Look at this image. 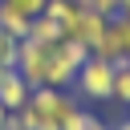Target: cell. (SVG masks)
Returning a JSON list of instances; mask_svg holds the SVG:
<instances>
[{
	"instance_id": "cell-1",
	"label": "cell",
	"mask_w": 130,
	"mask_h": 130,
	"mask_svg": "<svg viewBox=\"0 0 130 130\" xmlns=\"http://www.w3.org/2000/svg\"><path fill=\"white\" fill-rule=\"evenodd\" d=\"M81 110V102L69 93V89H53V85H37L24 102V110H16L20 126L24 130H61L65 118Z\"/></svg>"
},
{
	"instance_id": "cell-2",
	"label": "cell",
	"mask_w": 130,
	"mask_h": 130,
	"mask_svg": "<svg viewBox=\"0 0 130 130\" xmlns=\"http://www.w3.org/2000/svg\"><path fill=\"white\" fill-rule=\"evenodd\" d=\"M85 57H89V49H85L81 41H73V37L53 41V45H49V65H45V85L69 89L73 77H77V69L85 65Z\"/></svg>"
},
{
	"instance_id": "cell-3",
	"label": "cell",
	"mask_w": 130,
	"mask_h": 130,
	"mask_svg": "<svg viewBox=\"0 0 130 130\" xmlns=\"http://www.w3.org/2000/svg\"><path fill=\"white\" fill-rule=\"evenodd\" d=\"M73 93L85 98V102H110V93H114V61L89 53L85 65L73 77Z\"/></svg>"
},
{
	"instance_id": "cell-4",
	"label": "cell",
	"mask_w": 130,
	"mask_h": 130,
	"mask_svg": "<svg viewBox=\"0 0 130 130\" xmlns=\"http://www.w3.org/2000/svg\"><path fill=\"white\" fill-rule=\"evenodd\" d=\"M126 49H130V16H110L106 20V32H102V41L93 45V53L98 57H106V61H126Z\"/></svg>"
},
{
	"instance_id": "cell-5",
	"label": "cell",
	"mask_w": 130,
	"mask_h": 130,
	"mask_svg": "<svg viewBox=\"0 0 130 130\" xmlns=\"http://www.w3.org/2000/svg\"><path fill=\"white\" fill-rule=\"evenodd\" d=\"M45 65H49V45L24 37V41H20V53H16V69H20V77H24L32 89L45 85Z\"/></svg>"
},
{
	"instance_id": "cell-6",
	"label": "cell",
	"mask_w": 130,
	"mask_h": 130,
	"mask_svg": "<svg viewBox=\"0 0 130 130\" xmlns=\"http://www.w3.org/2000/svg\"><path fill=\"white\" fill-rule=\"evenodd\" d=\"M28 93H32V85L20 77V69H16V65H12V69H0V106H4L8 114L24 110Z\"/></svg>"
},
{
	"instance_id": "cell-7",
	"label": "cell",
	"mask_w": 130,
	"mask_h": 130,
	"mask_svg": "<svg viewBox=\"0 0 130 130\" xmlns=\"http://www.w3.org/2000/svg\"><path fill=\"white\" fill-rule=\"evenodd\" d=\"M102 32H106V16H98L93 8H81V12H77V20L69 24V32H65V37L81 41V45H85V49L93 53V45L102 41Z\"/></svg>"
},
{
	"instance_id": "cell-8",
	"label": "cell",
	"mask_w": 130,
	"mask_h": 130,
	"mask_svg": "<svg viewBox=\"0 0 130 130\" xmlns=\"http://www.w3.org/2000/svg\"><path fill=\"white\" fill-rule=\"evenodd\" d=\"M28 24H32V16H24L20 8H12L8 0H0V28L4 32H12L16 41H24L28 37Z\"/></svg>"
},
{
	"instance_id": "cell-9",
	"label": "cell",
	"mask_w": 130,
	"mask_h": 130,
	"mask_svg": "<svg viewBox=\"0 0 130 130\" xmlns=\"http://www.w3.org/2000/svg\"><path fill=\"white\" fill-rule=\"evenodd\" d=\"M77 12H81V4H77V0H49V4H45V16H49V20H57V24H61V32H69V24L77 20Z\"/></svg>"
},
{
	"instance_id": "cell-10",
	"label": "cell",
	"mask_w": 130,
	"mask_h": 130,
	"mask_svg": "<svg viewBox=\"0 0 130 130\" xmlns=\"http://www.w3.org/2000/svg\"><path fill=\"white\" fill-rule=\"evenodd\" d=\"M28 37H32V41H41V45H53V41H61L65 32H61V24H57V20H49V16L41 12V16H32Z\"/></svg>"
},
{
	"instance_id": "cell-11",
	"label": "cell",
	"mask_w": 130,
	"mask_h": 130,
	"mask_svg": "<svg viewBox=\"0 0 130 130\" xmlns=\"http://www.w3.org/2000/svg\"><path fill=\"white\" fill-rule=\"evenodd\" d=\"M110 102L130 106V65H126V61L114 65V93H110Z\"/></svg>"
},
{
	"instance_id": "cell-12",
	"label": "cell",
	"mask_w": 130,
	"mask_h": 130,
	"mask_svg": "<svg viewBox=\"0 0 130 130\" xmlns=\"http://www.w3.org/2000/svg\"><path fill=\"white\" fill-rule=\"evenodd\" d=\"M16 53H20V41L0 28V69H12L16 65Z\"/></svg>"
},
{
	"instance_id": "cell-13",
	"label": "cell",
	"mask_w": 130,
	"mask_h": 130,
	"mask_svg": "<svg viewBox=\"0 0 130 130\" xmlns=\"http://www.w3.org/2000/svg\"><path fill=\"white\" fill-rule=\"evenodd\" d=\"M89 8H93L98 16H106V20H110V16H118V12H122V0H89Z\"/></svg>"
},
{
	"instance_id": "cell-14",
	"label": "cell",
	"mask_w": 130,
	"mask_h": 130,
	"mask_svg": "<svg viewBox=\"0 0 130 130\" xmlns=\"http://www.w3.org/2000/svg\"><path fill=\"white\" fill-rule=\"evenodd\" d=\"M8 4H12V8H20V12H24V16H41V12H45V4H49V0H8Z\"/></svg>"
},
{
	"instance_id": "cell-15",
	"label": "cell",
	"mask_w": 130,
	"mask_h": 130,
	"mask_svg": "<svg viewBox=\"0 0 130 130\" xmlns=\"http://www.w3.org/2000/svg\"><path fill=\"white\" fill-rule=\"evenodd\" d=\"M77 130H110V126H106V122H102L98 114H89V110H85V114H81V126H77Z\"/></svg>"
},
{
	"instance_id": "cell-16",
	"label": "cell",
	"mask_w": 130,
	"mask_h": 130,
	"mask_svg": "<svg viewBox=\"0 0 130 130\" xmlns=\"http://www.w3.org/2000/svg\"><path fill=\"white\" fill-rule=\"evenodd\" d=\"M4 130H24V126H20V118H16V114H8V122H4Z\"/></svg>"
},
{
	"instance_id": "cell-17",
	"label": "cell",
	"mask_w": 130,
	"mask_h": 130,
	"mask_svg": "<svg viewBox=\"0 0 130 130\" xmlns=\"http://www.w3.org/2000/svg\"><path fill=\"white\" fill-rule=\"evenodd\" d=\"M110 130H130V114H126V118H122V122H114V126H110Z\"/></svg>"
},
{
	"instance_id": "cell-18",
	"label": "cell",
	"mask_w": 130,
	"mask_h": 130,
	"mask_svg": "<svg viewBox=\"0 0 130 130\" xmlns=\"http://www.w3.org/2000/svg\"><path fill=\"white\" fill-rule=\"evenodd\" d=\"M4 122H8V110H4V106H0V130H4Z\"/></svg>"
},
{
	"instance_id": "cell-19",
	"label": "cell",
	"mask_w": 130,
	"mask_h": 130,
	"mask_svg": "<svg viewBox=\"0 0 130 130\" xmlns=\"http://www.w3.org/2000/svg\"><path fill=\"white\" fill-rule=\"evenodd\" d=\"M122 16H130V0H122Z\"/></svg>"
},
{
	"instance_id": "cell-20",
	"label": "cell",
	"mask_w": 130,
	"mask_h": 130,
	"mask_svg": "<svg viewBox=\"0 0 130 130\" xmlns=\"http://www.w3.org/2000/svg\"><path fill=\"white\" fill-rule=\"evenodd\" d=\"M126 65H130V49H126Z\"/></svg>"
},
{
	"instance_id": "cell-21",
	"label": "cell",
	"mask_w": 130,
	"mask_h": 130,
	"mask_svg": "<svg viewBox=\"0 0 130 130\" xmlns=\"http://www.w3.org/2000/svg\"><path fill=\"white\" fill-rule=\"evenodd\" d=\"M126 110H130V106H126Z\"/></svg>"
}]
</instances>
